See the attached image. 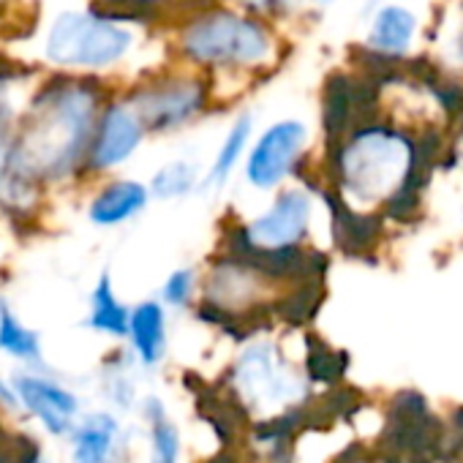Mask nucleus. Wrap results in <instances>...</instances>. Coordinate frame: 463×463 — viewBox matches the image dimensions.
Masks as SVG:
<instances>
[{"label":"nucleus","instance_id":"26","mask_svg":"<svg viewBox=\"0 0 463 463\" xmlns=\"http://www.w3.org/2000/svg\"><path fill=\"white\" fill-rule=\"evenodd\" d=\"M20 444H23L20 449H6V452H17V458H12L14 463H44L42 455H39V447L28 436H23Z\"/></svg>","mask_w":463,"mask_h":463},{"label":"nucleus","instance_id":"21","mask_svg":"<svg viewBox=\"0 0 463 463\" xmlns=\"http://www.w3.org/2000/svg\"><path fill=\"white\" fill-rule=\"evenodd\" d=\"M90 4L109 9L120 17H128L137 25H150V23H158L166 17L175 20L185 9L196 6L199 0H90Z\"/></svg>","mask_w":463,"mask_h":463},{"label":"nucleus","instance_id":"24","mask_svg":"<svg viewBox=\"0 0 463 463\" xmlns=\"http://www.w3.org/2000/svg\"><path fill=\"white\" fill-rule=\"evenodd\" d=\"M223 4L235 6L257 20H265L270 25H279L300 12L303 0H223Z\"/></svg>","mask_w":463,"mask_h":463},{"label":"nucleus","instance_id":"29","mask_svg":"<svg viewBox=\"0 0 463 463\" xmlns=\"http://www.w3.org/2000/svg\"><path fill=\"white\" fill-rule=\"evenodd\" d=\"M12 4H14V0H0V17H4V14H6V9H9Z\"/></svg>","mask_w":463,"mask_h":463},{"label":"nucleus","instance_id":"27","mask_svg":"<svg viewBox=\"0 0 463 463\" xmlns=\"http://www.w3.org/2000/svg\"><path fill=\"white\" fill-rule=\"evenodd\" d=\"M0 406H6V409H20V398H17V390L14 384H4L0 382Z\"/></svg>","mask_w":463,"mask_h":463},{"label":"nucleus","instance_id":"20","mask_svg":"<svg viewBox=\"0 0 463 463\" xmlns=\"http://www.w3.org/2000/svg\"><path fill=\"white\" fill-rule=\"evenodd\" d=\"M0 352H6L9 357L28 363V365H42V335L31 330L6 303V298L0 300Z\"/></svg>","mask_w":463,"mask_h":463},{"label":"nucleus","instance_id":"1","mask_svg":"<svg viewBox=\"0 0 463 463\" xmlns=\"http://www.w3.org/2000/svg\"><path fill=\"white\" fill-rule=\"evenodd\" d=\"M109 93L101 77L47 71L25 96L17 118V145L47 191L85 183V156Z\"/></svg>","mask_w":463,"mask_h":463},{"label":"nucleus","instance_id":"2","mask_svg":"<svg viewBox=\"0 0 463 463\" xmlns=\"http://www.w3.org/2000/svg\"><path fill=\"white\" fill-rule=\"evenodd\" d=\"M169 52L175 63L204 74L213 88L249 82L276 71L284 47L276 25L257 20L223 0H199L175 17Z\"/></svg>","mask_w":463,"mask_h":463},{"label":"nucleus","instance_id":"12","mask_svg":"<svg viewBox=\"0 0 463 463\" xmlns=\"http://www.w3.org/2000/svg\"><path fill=\"white\" fill-rule=\"evenodd\" d=\"M251 341V338H249ZM287 365L270 341H251L232 368V384L241 401L257 403L260 398H281L287 392Z\"/></svg>","mask_w":463,"mask_h":463},{"label":"nucleus","instance_id":"9","mask_svg":"<svg viewBox=\"0 0 463 463\" xmlns=\"http://www.w3.org/2000/svg\"><path fill=\"white\" fill-rule=\"evenodd\" d=\"M145 120L134 109V104L123 96V90H112L101 104V112L93 126L90 147L85 156V183L109 177L120 172L145 145L147 139Z\"/></svg>","mask_w":463,"mask_h":463},{"label":"nucleus","instance_id":"15","mask_svg":"<svg viewBox=\"0 0 463 463\" xmlns=\"http://www.w3.org/2000/svg\"><path fill=\"white\" fill-rule=\"evenodd\" d=\"M327 207H330V218H333V238L335 246L349 254V257H363L368 254L382 235V221L373 215H363L357 213L352 204H346L335 191H322Z\"/></svg>","mask_w":463,"mask_h":463},{"label":"nucleus","instance_id":"6","mask_svg":"<svg viewBox=\"0 0 463 463\" xmlns=\"http://www.w3.org/2000/svg\"><path fill=\"white\" fill-rule=\"evenodd\" d=\"M265 210L223 226V251H284L306 246L314 218V196L303 185H281Z\"/></svg>","mask_w":463,"mask_h":463},{"label":"nucleus","instance_id":"17","mask_svg":"<svg viewBox=\"0 0 463 463\" xmlns=\"http://www.w3.org/2000/svg\"><path fill=\"white\" fill-rule=\"evenodd\" d=\"M128 306L118 298L115 292V281L112 276L104 270L93 289H90V298H88V319L85 325L93 330V333H101V335H109V338H126V330H128Z\"/></svg>","mask_w":463,"mask_h":463},{"label":"nucleus","instance_id":"31","mask_svg":"<svg viewBox=\"0 0 463 463\" xmlns=\"http://www.w3.org/2000/svg\"><path fill=\"white\" fill-rule=\"evenodd\" d=\"M6 439V433H4V428H0V441H4Z\"/></svg>","mask_w":463,"mask_h":463},{"label":"nucleus","instance_id":"16","mask_svg":"<svg viewBox=\"0 0 463 463\" xmlns=\"http://www.w3.org/2000/svg\"><path fill=\"white\" fill-rule=\"evenodd\" d=\"M417 33V20L409 9L403 6H382L373 20H371V33L365 50L387 55V58H401Z\"/></svg>","mask_w":463,"mask_h":463},{"label":"nucleus","instance_id":"5","mask_svg":"<svg viewBox=\"0 0 463 463\" xmlns=\"http://www.w3.org/2000/svg\"><path fill=\"white\" fill-rule=\"evenodd\" d=\"M123 96L134 104L150 137H175L218 104L213 82L180 63L142 71Z\"/></svg>","mask_w":463,"mask_h":463},{"label":"nucleus","instance_id":"28","mask_svg":"<svg viewBox=\"0 0 463 463\" xmlns=\"http://www.w3.org/2000/svg\"><path fill=\"white\" fill-rule=\"evenodd\" d=\"M306 6H314V9H327V6H333L335 0H303Z\"/></svg>","mask_w":463,"mask_h":463},{"label":"nucleus","instance_id":"7","mask_svg":"<svg viewBox=\"0 0 463 463\" xmlns=\"http://www.w3.org/2000/svg\"><path fill=\"white\" fill-rule=\"evenodd\" d=\"M14 82L0 80V218L12 226H31L39 221L47 188L28 169L17 145L20 104L12 101Z\"/></svg>","mask_w":463,"mask_h":463},{"label":"nucleus","instance_id":"23","mask_svg":"<svg viewBox=\"0 0 463 463\" xmlns=\"http://www.w3.org/2000/svg\"><path fill=\"white\" fill-rule=\"evenodd\" d=\"M308 357H306V371L314 382H322V384H335L344 371H346V363L349 357L344 352H335L330 349L322 338L317 335H308Z\"/></svg>","mask_w":463,"mask_h":463},{"label":"nucleus","instance_id":"3","mask_svg":"<svg viewBox=\"0 0 463 463\" xmlns=\"http://www.w3.org/2000/svg\"><path fill=\"white\" fill-rule=\"evenodd\" d=\"M139 50L137 23L101 6L58 12L42 36V61L50 71L107 77Z\"/></svg>","mask_w":463,"mask_h":463},{"label":"nucleus","instance_id":"30","mask_svg":"<svg viewBox=\"0 0 463 463\" xmlns=\"http://www.w3.org/2000/svg\"><path fill=\"white\" fill-rule=\"evenodd\" d=\"M0 463H14L9 452H0Z\"/></svg>","mask_w":463,"mask_h":463},{"label":"nucleus","instance_id":"19","mask_svg":"<svg viewBox=\"0 0 463 463\" xmlns=\"http://www.w3.org/2000/svg\"><path fill=\"white\" fill-rule=\"evenodd\" d=\"M74 463H109L118 439V420L112 414L96 411L71 428Z\"/></svg>","mask_w":463,"mask_h":463},{"label":"nucleus","instance_id":"4","mask_svg":"<svg viewBox=\"0 0 463 463\" xmlns=\"http://www.w3.org/2000/svg\"><path fill=\"white\" fill-rule=\"evenodd\" d=\"M411 156L414 145L406 137L384 126H373L371 120L360 123L330 145V175L335 194L346 204L376 199L387 202L403 183Z\"/></svg>","mask_w":463,"mask_h":463},{"label":"nucleus","instance_id":"13","mask_svg":"<svg viewBox=\"0 0 463 463\" xmlns=\"http://www.w3.org/2000/svg\"><path fill=\"white\" fill-rule=\"evenodd\" d=\"M254 131H257V120H254V112H249V109L238 112L229 120L207 169L202 172V185H199L202 194H221L232 183V177H235L243 166V158L249 153Z\"/></svg>","mask_w":463,"mask_h":463},{"label":"nucleus","instance_id":"22","mask_svg":"<svg viewBox=\"0 0 463 463\" xmlns=\"http://www.w3.org/2000/svg\"><path fill=\"white\" fill-rule=\"evenodd\" d=\"M199 284H202V270H199V268H194V265L175 268V270L164 279L158 300H161L166 308L185 311V308L196 306V300H199Z\"/></svg>","mask_w":463,"mask_h":463},{"label":"nucleus","instance_id":"18","mask_svg":"<svg viewBox=\"0 0 463 463\" xmlns=\"http://www.w3.org/2000/svg\"><path fill=\"white\" fill-rule=\"evenodd\" d=\"M202 185V169L188 156H175L164 161L147 180L150 199L156 202H183L194 196Z\"/></svg>","mask_w":463,"mask_h":463},{"label":"nucleus","instance_id":"25","mask_svg":"<svg viewBox=\"0 0 463 463\" xmlns=\"http://www.w3.org/2000/svg\"><path fill=\"white\" fill-rule=\"evenodd\" d=\"M150 439H153V463H177L180 452V436L177 430L166 422V417L150 422Z\"/></svg>","mask_w":463,"mask_h":463},{"label":"nucleus","instance_id":"32","mask_svg":"<svg viewBox=\"0 0 463 463\" xmlns=\"http://www.w3.org/2000/svg\"><path fill=\"white\" fill-rule=\"evenodd\" d=\"M0 300H4V298H0Z\"/></svg>","mask_w":463,"mask_h":463},{"label":"nucleus","instance_id":"14","mask_svg":"<svg viewBox=\"0 0 463 463\" xmlns=\"http://www.w3.org/2000/svg\"><path fill=\"white\" fill-rule=\"evenodd\" d=\"M128 352L142 365L153 368L164 360L169 333H166V306L156 298L137 303L128 311V330H126Z\"/></svg>","mask_w":463,"mask_h":463},{"label":"nucleus","instance_id":"10","mask_svg":"<svg viewBox=\"0 0 463 463\" xmlns=\"http://www.w3.org/2000/svg\"><path fill=\"white\" fill-rule=\"evenodd\" d=\"M93 191L85 202V221L96 229H120L137 221L150 207V191L145 180L109 175L93 180Z\"/></svg>","mask_w":463,"mask_h":463},{"label":"nucleus","instance_id":"11","mask_svg":"<svg viewBox=\"0 0 463 463\" xmlns=\"http://www.w3.org/2000/svg\"><path fill=\"white\" fill-rule=\"evenodd\" d=\"M14 390H17V398L20 403L36 417L42 420V425L55 433V436H63V433H71L74 428V417L80 411V401L74 392H69L66 387H61L58 382L47 379V376H39V373H31V371H23L12 379Z\"/></svg>","mask_w":463,"mask_h":463},{"label":"nucleus","instance_id":"8","mask_svg":"<svg viewBox=\"0 0 463 463\" xmlns=\"http://www.w3.org/2000/svg\"><path fill=\"white\" fill-rule=\"evenodd\" d=\"M311 131L298 118H281L254 131L243 158V183L257 194H273L306 169Z\"/></svg>","mask_w":463,"mask_h":463}]
</instances>
